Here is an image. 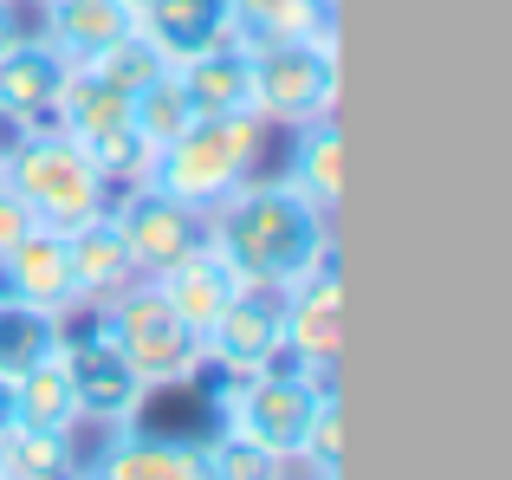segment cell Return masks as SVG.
Masks as SVG:
<instances>
[{
	"label": "cell",
	"mask_w": 512,
	"mask_h": 480,
	"mask_svg": "<svg viewBox=\"0 0 512 480\" xmlns=\"http://www.w3.org/2000/svg\"><path fill=\"white\" fill-rule=\"evenodd\" d=\"M85 480H208L201 442H169V435H117Z\"/></svg>",
	"instance_id": "5bb4252c"
},
{
	"label": "cell",
	"mask_w": 512,
	"mask_h": 480,
	"mask_svg": "<svg viewBox=\"0 0 512 480\" xmlns=\"http://www.w3.org/2000/svg\"><path fill=\"white\" fill-rule=\"evenodd\" d=\"M253 52V111L273 117V124H318L338 104V65L331 52L318 46L312 33L305 39H266Z\"/></svg>",
	"instance_id": "8992f818"
},
{
	"label": "cell",
	"mask_w": 512,
	"mask_h": 480,
	"mask_svg": "<svg viewBox=\"0 0 512 480\" xmlns=\"http://www.w3.org/2000/svg\"><path fill=\"white\" fill-rule=\"evenodd\" d=\"M104 331H111V344L137 364V377L150 383H188L201 364H208V351H201V331L188 325L182 312L163 299L156 286H137V292H117L111 318H104Z\"/></svg>",
	"instance_id": "5b68a950"
},
{
	"label": "cell",
	"mask_w": 512,
	"mask_h": 480,
	"mask_svg": "<svg viewBox=\"0 0 512 480\" xmlns=\"http://www.w3.org/2000/svg\"><path fill=\"white\" fill-rule=\"evenodd\" d=\"M286 344L299 357V370L331 383V364L344 357V286H338V260L331 253L286 286Z\"/></svg>",
	"instance_id": "30bf717a"
},
{
	"label": "cell",
	"mask_w": 512,
	"mask_h": 480,
	"mask_svg": "<svg viewBox=\"0 0 512 480\" xmlns=\"http://www.w3.org/2000/svg\"><path fill=\"white\" fill-rule=\"evenodd\" d=\"M299 455L312 461L318 480H338V461H344V416H338V396H325V409L312 416V435H305Z\"/></svg>",
	"instance_id": "83f0119b"
},
{
	"label": "cell",
	"mask_w": 512,
	"mask_h": 480,
	"mask_svg": "<svg viewBox=\"0 0 512 480\" xmlns=\"http://www.w3.org/2000/svg\"><path fill=\"white\" fill-rule=\"evenodd\" d=\"M0 7H13V0H0Z\"/></svg>",
	"instance_id": "836d02e7"
},
{
	"label": "cell",
	"mask_w": 512,
	"mask_h": 480,
	"mask_svg": "<svg viewBox=\"0 0 512 480\" xmlns=\"http://www.w3.org/2000/svg\"><path fill=\"white\" fill-rule=\"evenodd\" d=\"M91 72H98V78H111L117 91H130V98H137L143 85H156V78L169 72V59H163V52H156L150 39L137 33V26H130L124 39H111V46H104L98 59H91Z\"/></svg>",
	"instance_id": "cb8c5ba5"
},
{
	"label": "cell",
	"mask_w": 512,
	"mask_h": 480,
	"mask_svg": "<svg viewBox=\"0 0 512 480\" xmlns=\"http://www.w3.org/2000/svg\"><path fill=\"white\" fill-rule=\"evenodd\" d=\"M111 221H117V234H124L130 260H137V279H156V273H169L175 260H188L195 247H208V215L175 202L163 189H150V182H137Z\"/></svg>",
	"instance_id": "ba28073f"
},
{
	"label": "cell",
	"mask_w": 512,
	"mask_h": 480,
	"mask_svg": "<svg viewBox=\"0 0 512 480\" xmlns=\"http://www.w3.org/2000/svg\"><path fill=\"white\" fill-rule=\"evenodd\" d=\"M331 383L312 377V370H247V377H234V390L221 396V416L234 435H247V442L273 448L279 461H292L305 448V435H312V416L325 409Z\"/></svg>",
	"instance_id": "277c9868"
},
{
	"label": "cell",
	"mask_w": 512,
	"mask_h": 480,
	"mask_svg": "<svg viewBox=\"0 0 512 480\" xmlns=\"http://www.w3.org/2000/svg\"><path fill=\"white\" fill-rule=\"evenodd\" d=\"M260 156V111H234V117H195L175 143H163L150 163V189L175 195V202L208 215L227 189H240Z\"/></svg>",
	"instance_id": "3957f363"
},
{
	"label": "cell",
	"mask_w": 512,
	"mask_h": 480,
	"mask_svg": "<svg viewBox=\"0 0 512 480\" xmlns=\"http://www.w3.org/2000/svg\"><path fill=\"white\" fill-rule=\"evenodd\" d=\"M0 474L7 480H72V448H65V435L20 429L13 422L0 435Z\"/></svg>",
	"instance_id": "7402d4cb"
},
{
	"label": "cell",
	"mask_w": 512,
	"mask_h": 480,
	"mask_svg": "<svg viewBox=\"0 0 512 480\" xmlns=\"http://www.w3.org/2000/svg\"><path fill=\"white\" fill-rule=\"evenodd\" d=\"M175 78H182L188 104H195V117H234V111H253V52L247 46H208L195 52V59L175 65Z\"/></svg>",
	"instance_id": "4fadbf2b"
},
{
	"label": "cell",
	"mask_w": 512,
	"mask_h": 480,
	"mask_svg": "<svg viewBox=\"0 0 512 480\" xmlns=\"http://www.w3.org/2000/svg\"><path fill=\"white\" fill-rule=\"evenodd\" d=\"M208 247L247 286H292L331 253L325 208L305 202L292 182H240L208 208Z\"/></svg>",
	"instance_id": "6da1fadb"
},
{
	"label": "cell",
	"mask_w": 512,
	"mask_h": 480,
	"mask_svg": "<svg viewBox=\"0 0 512 480\" xmlns=\"http://www.w3.org/2000/svg\"><path fill=\"white\" fill-rule=\"evenodd\" d=\"M65 253H72L78 299H117V292L137 286V260H130V247H124V234H117L111 215L72 228V234H65Z\"/></svg>",
	"instance_id": "9a60e30c"
},
{
	"label": "cell",
	"mask_w": 512,
	"mask_h": 480,
	"mask_svg": "<svg viewBox=\"0 0 512 480\" xmlns=\"http://www.w3.org/2000/svg\"><path fill=\"white\" fill-rule=\"evenodd\" d=\"M0 266H7V279H13V299H26V305L65 312V305L78 299V286H72V253H65V234H52V228H33Z\"/></svg>",
	"instance_id": "2e32d148"
},
{
	"label": "cell",
	"mask_w": 512,
	"mask_h": 480,
	"mask_svg": "<svg viewBox=\"0 0 512 480\" xmlns=\"http://www.w3.org/2000/svg\"><path fill=\"white\" fill-rule=\"evenodd\" d=\"M0 163H7V143H0Z\"/></svg>",
	"instance_id": "d6a6232c"
},
{
	"label": "cell",
	"mask_w": 512,
	"mask_h": 480,
	"mask_svg": "<svg viewBox=\"0 0 512 480\" xmlns=\"http://www.w3.org/2000/svg\"><path fill=\"white\" fill-rule=\"evenodd\" d=\"M0 480H7V474H0Z\"/></svg>",
	"instance_id": "e575fe53"
},
{
	"label": "cell",
	"mask_w": 512,
	"mask_h": 480,
	"mask_svg": "<svg viewBox=\"0 0 512 480\" xmlns=\"http://www.w3.org/2000/svg\"><path fill=\"white\" fill-rule=\"evenodd\" d=\"M0 182H7V189L33 208L39 228H52V234H72V228H85V221L111 215V208H104V189H111V182L98 176V163H91L65 130H33L26 143H13L7 163H0Z\"/></svg>",
	"instance_id": "7a4b0ae2"
},
{
	"label": "cell",
	"mask_w": 512,
	"mask_h": 480,
	"mask_svg": "<svg viewBox=\"0 0 512 480\" xmlns=\"http://www.w3.org/2000/svg\"><path fill=\"white\" fill-rule=\"evenodd\" d=\"M292 189H299L305 202H318L325 215L338 208V195H344V143H338V130H331L325 117L299 130V156H292Z\"/></svg>",
	"instance_id": "44dd1931"
},
{
	"label": "cell",
	"mask_w": 512,
	"mask_h": 480,
	"mask_svg": "<svg viewBox=\"0 0 512 480\" xmlns=\"http://www.w3.org/2000/svg\"><path fill=\"white\" fill-rule=\"evenodd\" d=\"M201 351L227 370V377H247V370H266L279 351H286V286H247L214 312V325L201 331Z\"/></svg>",
	"instance_id": "52a82bcc"
},
{
	"label": "cell",
	"mask_w": 512,
	"mask_h": 480,
	"mask_svg": "<svg viewBox=\"0 0 512 480\" xmlns=\"http://www.w3.org/2000/svg\"><path fill=\"white\" fill-rule=\"evenodd\" d=\"M124 7H130V13H137V7H143V0H124Z\"/></svg>",
	"instance_id": "1f68e13d"
},
{
	"label": "cell",
	"mask_w": 512,
	"mask_h": 480,
	"mask_svg": "<svg viewBox=\"0 0 512 480\" xmlns=\"http://www.w3.org/2000/svg\"><path fill=\"white\" fill-rule=\"evenodd\" d=\"M150 286L163 292V299H169L195 331H208V325H214V312H221V305L240 292V273H234V266H227L214 247H195L188 260H175L169 273H156Z\"/></svg>",
	"instance_id": "e0dca14e"
},
{
	"label": "cell",
	"mask_w": 512,
	"mask_h": 480,
	"mask_svg": "<svg viewBox=\"0 0 512 480\" xmlns=\"http://www.w3.org/2000/svg\"><path fill=\"white\" fill-rule=\"evenodd\" d=\"M7 429H13V383L0 377V435H7Z\"/></svg>",
	"instance_id": "f546056e"
},
{
	"label": "cell",
	"mask_w": 512,
	"mask_h": 480,
	"mask_svg": "<svg viewBox=\"0 0 512 480\" xmlns=\"http://www.w3.org/2000/svg\"><path fill=\"white\" fill-rule=\"evenodd\" d=\"M201 461H208V480H279L286 474V461H279L273 448L247 442V435H234V429L201 448Z\"/></svg>",
	"instance_id": "484cf974"
},
{
	"label": "cell",
	"mask_w": 512,
	"mask_h": 480,
	"mask_svg": "<svg viewBox=\"0 0 512 480\" xmlns=\"http://www.w3.org/2000/svg\"><path fill=\"white\" fill-rule=\"evenodd\" d=\"M188 124H195V104H188L182 78H175V65H169L156 85L137 91V130L150 137V150H163V143H175Z\"/></svg>",
	"instance_id": "603a6c76"
},
{
	"label": "cell",
	"mask_w": 512,
	"mask_h": 480,
	"mask_svg": "<svg viewBox=\"0 0 512 480\" xmlns=\"http://www.w3.org/2000/svg\"><path fill=\"white\" fill-rule=\"evenodd\" d=\"M13 422L20 429H46V435H72L78 403H72V377H65L59 351L46 364H33L26 377H13Z\"/></svg>",
	"instance_id": "ffe728a7"
},
{
	"label": "cell",
	"mask_w": 512,
	"mask_h": 480,
	"mask_svg": "<svg viewBox=\"0 0 512 480\" xmlns=\"http://www.w3.org/2000/svg\"><path fill=\"white\" fill-rule=\"evenodd\" d=\"M130 26H137V13L124 0H46V33H52L65 65H91Z\"/></svg>",
	"instance_id": "ac0fdd59"
},
{
	"label": "cell",
	"mask_w": 512,
	"mask_h": 480,
	"mask_svg": "<svg viewBox=\"0 0 512 480\" xmlns=\"http://www.w3.org/2000/svg\"><path fill=\"white\" fill-rule=\"evenodd\" d=\"M59 312H46V305H26V299H0V377H26L33 364H46L52 351H59Z\"/></svg>",
	"instance_id": "d6986e66"
},
{
	"label": "cell",
	"mask_w": 512,
	"mask_h": 480,
	"mask_svg": "<svg viewBox=\"0 0 512 480\" xmlns=\"http://www.w3.org/2000/svg\"><path fill=\"white\" fill-rule=\"evenodd\" d=\"M85 156L98 163V176L104 182H150V163H156V150H150V137H143L137 124H124V130H111V137H98V143H85Z\"/></svg>",
	"instance_id": "d4e9b609"
},
{
	"label": "cell",
	"mask_w": 512,
	"mask_h": 480,
	"mask_svg": "<svg viewBox=\"0 0 512 480\" xmlns=\"http://www.w3.org/2000/svg\"><path fill=\"white\" fill-rule=\"evenodd\" d=\"M65 78H72V65L59 59V46H46V39H13V46L0 52V117L39 130L59 111Z\"/></svg>",
	"instance_id": "8fae6325"
},
{
	"label": "cell",
	"mask_w": 512,
	"mask_h": 480,
	"mask_svg": "<svg viewBox=\"0 0 512 480\" xmlns=\"http://www.w3.org/2000/svg\"><path fill=\"white\" fill-rule=\"evenodd\" d=\"M59 364L65 377H72V403H78V422H130L143 409V396H150V383L137 377V364H130L124 351L111 344V331H91V338L78 344H59Z\"/></svg>",
	"instance_id": "9c48e42d"
},
{
	"label": "cell",
	"mask_w": 512,
	"mask_h": 480,
	"mask_svg": "<svg viewBox=\"0 0 512 480\" xmlns=\"http://www.w3.org/2000/svg\"><path fill=\"white\" fill-rule=\"evenodd\" d=\"M137 33L150 39L169 65H182V59H195V52L221 46V39L234 33V0H143Z\"/></svg>",
	"instance_id": "7c38bea8"
},
{
	"label": "cell",
	"mask_w": 512,
	"mask_h": 480,
	"mask_svg": "<svg viewBox=\"0 0 512 480\" xmlns=\"http://www.w3.org/2000/svg\"><path fill=\"white\" fill-rule=\"evenodd\" d=\"M13 39H20V26H13V13H7V7H0V52H7V46H13Z\"/></svg>",
	"instance_id": "4dcf8cb0"
},
{
	"label": "cell",
	"mask_w": 512,
	"mask_h": 480,
	"mask_svg": "<svg viewBox=\"0 0 512 480\" xmlns=\"http://www.w3.org/2000/svg\"><path fill=\"white\" fill-rule=\"evenodd\" d=\"M234 26H247L253 46H266V39H305L312 33V0H234Z\"/></svg>",
	"instance_id": "4316f807"
},
{
	"label": "cell",
	"mask_w": 512,
	"mask_h": 480,
	"mask_svg": "<svg viewBox=\"0 0 512 480\" xmlns=\"http://www.w3.org/2000/svg\"><path fill=\"white\" fill-rule=\"evenodd\" d=\"M33 228H39V221H33V208H26L20 195H13L7 182H0V260H7V253L20 247V240L33 234Z\"/></svg>",
	"instance_id": "f1b7e54d"
}]
</instances>
